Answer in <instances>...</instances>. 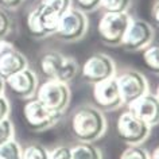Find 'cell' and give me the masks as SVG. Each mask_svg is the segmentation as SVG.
<instances>
[{"instance_id":"1","label":"cell","mask_w":159,"mask_h":159,"mask_svg":"<svg viewBox=\"0 0 159 159\" xmlns=\"http://www.w3.org/2000/svg\"><path fill=\"white\" fill-rule=\"evenodd\" d=\"M107 128L105 117L97 108L82 107L71 117V129L81 142H93L102 136Z\"/></svg>"},{"instance_id":"2","label":"cell","mask_w":159,"mask_h":159,"mask_svg":"<svg viewBox=\"0 0 159 159\" xmlns=\"http://www.w3.org/2000/svg\"><path fill=\"white\" fill-rule=\"evenodd\" d=\"M41 67L46 77L61 82H67L74 78L78 69L74 59L67 58L57 51H51L43 55L41 59Z\"/></svg>"},{"instance_id":"3","label":"cell","mask_w":159,"mask_h":159,"mask_svg":"<svg viewBox=\"0 0 159 159\" xmlns=\"http://www.w3.org/2000/svg\"><path fill=\"white\" fill-rule=\"evenodd\" d=\"M127 12H105L98 22V34L107 45H120L127 27L131 23Z\"/></svg>"},{"instance_id":"4","label":"cell","mask_w":159,"mask_h":159,"mask_svg":"<svg viewBox=\"0 0 159 159\" xmlns=\"http://www.w3.org/2000/svg\"><path fill=\"white\" fill-rule=\"evenodd\" d=\"M61 112L53 111L45 104H42L38 98L30 100L23 108V116L27 125L34 131H43L53 127L61 119Z\"/></svg>"},{"instance_id":"5","label":"cell","mask_w":159,"mask_h":159,"mask_svg":"<svg viewBox=\"0 0 159 159\" xmlns=\"http://www.w3.org/2000/svg\"><path fill=\"white\" fill-rule=\"evenodd\" d=\"M37 98L42 104L49 107L50 109L63 112L70 100V90L67 88L66 82L49 80L43 82L37 90Z\"/></svg>"},{"instance_id":"6","label":"cell","mask_w":159,"mask_h":159,"mask_svg":"<svg viewBox=\"0 0 159 159\" xmlns=\"http://www.w3.org/2000/svg\"><path fill=\"white\" fill-rule=\"evenodd\" d=\"M88 29V19L81 10L70 8L59 18L57 31L59 38L63 41H77L82 38Z\"/></svg>"},{"instance_id":"7","label":"cell","mask_w":159,"mask_h":159,"mask_svg":"<svg viewBox=\"0 0 159 159\" xmlns=\"http://www.w3.org/2000/svg\"><path fill=\"white\" fill-rule=\"evenodd\" d=\"M116 131L119 138L127 144H140L148 136L150 127L127 111L117 119Z\"/></svg>"},{"instance_id":"8","label":"cell","mask_w":159,"mask_h":159,"mask_svg":"<svg viewBox=\"0 0 159 159\" xmlns=\"http://www.w3.org/2000/svg\"><path fill=\"white\" fill-rule=\"evenodd\" d=\"M116 80L119 84V89H120L123 104L128 105L132 101L136 100V98H139L144 93L148 92L147 80L139 71H135V70L125 71L124 74L116 77Z\"/></svg>"},{"instance_id":"9","label":"cell","mask_w":159,"mask_h":159,"mask_svg":"<svg viewBox=\"0 0 159 159\" xmlns=\"http://www.w3.org/2000/svg\"><path fill=\"white\" fill-rule=\"evenodd\" d=\"M115 75V63L104 54H96L88 58L82 66V78L90 84H97Z\"/></svg>"},{"instance_id":"10","label":"cell","mask_w":159,"mask_h":159,"mask_svg":"<svg viewBox=\"0 0 159 159\" xmlns=\"http://www.w3.org/2000/svg\"><path fill=\"white\" fill-rule=\"evenodd\" d=\"M71 0H41L37 7L39 18L46 34H55L59 18L70 8Z\"/></svg>"},{"instance_id":"11","label":"cell","mask_w":159,"mask_h":159,"mask_svg":"<svg viewBox=\"0 0 159 159\" xmlns=\"http://www.w3.org/2000/svg\"><path fill=\"white\" fill-rule=\"evenodd\" d=\"M128 112L135 117L142 120L144 124L151 127L157 125L159 120V102L158 97L152 93H144L143 96L136 98L128 104Z\"/></svg>"},{"instance_id":"12","label":"cell","mask_w":159,"mask_h":159,"mask_svg":"<svg viewBox=\"0 0 159 159\" xmlns=\"http://www.w3.org/2000/svg\"><path fill=\"white\" fill-rule=\"evenodd\" d=\"M154 30L148 23L144 20H131L127 27L121 43L125 49L131 51H136L144 49L152 41Z\"/></svg>"},{"instance_id":"13","label":"cell","mask_w":159,"mask_h":159,"mask_svg":"<svg viewBox=\"0 0 159 159\" xmlns=\"http://www.w3.org/2000/svg\"><path fill=\"white\" fill-rule=\"evenodd\" d=\"M93 98L96 101V104L102 109L111 111L119 108L123 104V100L116 77L113 75V77L108 80H104V81L94 84Z\"/></svg>"},{"instance_id":"14","label":"cell","mask_w":159,"mask_h":159,"mask_svg":"<svg viewBox=\"0 0 159 159\" xmlns=\"http://www.w3.org/2000/svg\"><path fill=\"white\" fill-rule=\"evenodd\" d=\"M4 81L7 82L8 88L19 97L26 98L33 96L37 89V77H35L34 71H31L27 67L7 77Z\"/></svg>"},{"instance_id":"15","label":"cell","mask_w":159,"mask_h":159,"mask_svg":"<svg viewBox=\"0 0 159 159\" xmlns=\"http://www.w3.org/2000/svg\"><path fill=\"white\" fill-rule=\"evenodd\" d=\"M27 67V59L10 43L0 53V75L3 80Z\"/></svg>"},{"instance_id":"16","label":"cell","mask_w":159,"mask_h":159,"mask_svg":"<svg viewBox=\"0 0 159 159\" xmlns=\"http://www.w3.org/2000/svg\"><path fill=\"white\" fill-rule=\"evenodd\" d=\"M70 155L71 159H101L100 151L88 142H81L70 148Z\"/></svg>"},{"instance_id":"17","label":"cell","mask_w":159,"mask_h":159,"mask_svg":"<svg viewBox=\"0 0 159 159\" xmlns=\"http://www.w3.org/2000/svg\"><path fill=\"white\" fill-rule=\"evenodd\" d=\"M27 30H29V33L33 35L35 38H43L46 37V31L43 29L42 26V22H41V18H39V14H38V10L35 8L31 12L27 15Z\"/></svg>"},{"instance_id":"18","label":"cell","mask_w":159,"mask_h":159,"mask_svg":"<svg viewBox=\"0 0 159 159\" xmlns=\"http://www.w3.org/2000/svg\"><path fill=\"white\" fill-rule=\"evenodd\" d=\"M0 159H22V148L14 139L0 144Z\"/></svg>"},{"instance_id":"19","label":"cell","mask_w":159,"mask_h":159,"mask_svg":"<svg viewBox=\"0 0 159 159\" xmlns=\"http://www.w3.org/2000/svg\"><path fill=\"white\" fill-rule=\"evenodd\" d=\"M158 46L154 45V46H150L147 47L143 53V61H144L146 66L151 69L154 73H158L159 70V59H158Z\"/></svg>"},{"instance_id":"20","label":"cell","mask_w":159,"mask_h":159,"mask_svg":"<svg viewBox=\"0 0 159 159\" xmlns=\"http://www.w3.org/2000/svg\"><path fill=\"white\" fill-rule=\"evenodd\" d=\"M22 159H49V152L39 144H30L22 150Z\"/></svg>"},{"instance_id":"21","label":"cell","mask_w":159,"mask_h":159,"mask_svg":"<svg viewBox=\"0 0 159 159\" xmlns=\"http://www.w3.org/2000/svg\"><path fill=\"white\" fill-rule=\"evenodd\" d=\"M131 0H101L100 6L105 12H125Z\"/></svg>"},{"instance_id":"22","label":"cell","mask_w":159,"mask_h":159,"mask_svg":"<svg viewBox=\"0 0 159 159\" xmlns=\"http://www.w3.org/2000/svg\"><path fill=\"white\" fill-rule=\"evenodd\" d=\"M151 157L148 152L139 147V144H129L128 148L124 150V152L121 154L120 159H150Z\"/></svg>"},{"instance_id":"23","label":"cell","mask_w":159,"mask_h":159,"mask_svg":"<svg viewBox=\"0 0 159 159\" xmlns=\"http://www.w3.org/2000/svg\"><path fill=\"white\" fill-rule=\"evenodd\" d=\"M14 135V127L8 119H3L0 120V144L8 142L12 139Z\"/></svg>"},{"instance_id":"24","label":"cell","mask_w":159,"mask_h":159,"mask_svg":"<svg viewBox=\"0 0 159 159\" xmlns=\"http://www.w3.org/2000/svg\"><path fill=\"white\" fill-rule=\"evenodd\" d=\"M49 159H71L70 148L66 146H59L49 152Z\"/></svg>"},{"instance_id":"25","label":"cell","mask_w":159,"mask_h":159,"mask_svg":"<svg viewBox=\"0 0 159 159\" xmlns=\"http://www.w3.org/2000/svg\"><path fill=\"white\" fill-rule=\"evenodd\" d=\"M10 26H11L10 18L7 16L6 12H3V11L0 10V39L4 38L6 34L10 31Z\"/></svg>"},{"instance_id":"26","label":"cell","mask_w":159,"mask_h":159,"mask_svg":"<svg viewBox=\"0 0 159 159\" xmlns=\"http://www.w3.org/2000/svg\"><path fill=\"white\" fill-rule=\"evenodd\" d=\"M75 2L82 11H93L100 6L101 0H75Z\"/></svg>"},{"instance_id":"27","label":"cell","mask_w":159,"mask_h":159,"mask_svg":"<svg viewBox=\"0 0 159 159\" xmlns=\"http://www.w3.org/2000/svg\"><path fill=\"white\" fill-rule=\"evenodd\" d=\"M8 113H10V104L7 101V98L3 94H0V120L7 119Z\"/></svg>"},{"instance_id":"28","label":"cell","mask_w":159,"mask_h":159,"mask_svg":"<svg viewBox=\"0 0 159 159\" xmlns=\"http://www.w3.org/2000/svg\"><path fill=\"white\" fill-rule=\"evenodd\" d=\"M6 7H10V8H16L18 6H20L25 0H0Z\"/></svg>"},{"instance_id":"29","label":"cell","mask_w":159,"mask_h":159,"mask_svg":"<svg viewBox=\"0 0 159 159\" xmlns=\"http://www.w3.org/2000/svg\"><path fill=\"white\" fill-rule=\"evenodd\" d=\"M3 89H4V80H3L2 75H0V94L3 93Z\"/></svg>"}]
</instances>
